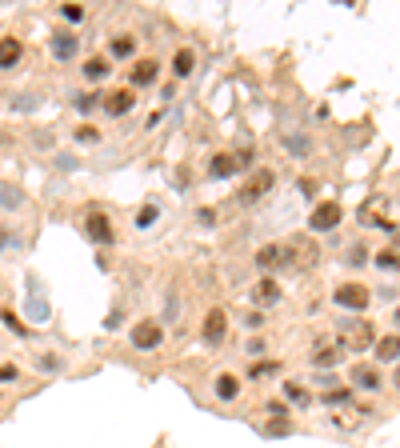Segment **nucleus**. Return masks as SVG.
Returning <instances> with one entry per match:
<instances>
[{
    "label": "nucleus",
    "instance_id": "f257e3e1",
    "mask_svg": "<svg viewBox=\"0 0 400 448\" xmlns=\"http://www.w3.org/2000/svg\"><path fill=\"white\" fill-rule=\"evenodd\" d=\"M373 340H376V332H373V324L364 321V316H356V321H349V324H340V344H344V349L364 352Z\"/></svg>",
    "mask_w": 400,
    "mask_h": 448
},
{
    "label": "nucleus",
    "instance_id": "f03ea898",
    "mask_svg": "<svg viewBox=\"0 0 400 448\" xmlns=\"http://www.w3.org/2000/svg\"><path fill=\"white\" fill-rule=\"evenodd\" d=\"M340 220H344V209L337 200H320L313 209V216H308V228L313 232H332V228H340Z\"/></svg>",
    "mask_w": 400,
    "mask_h": 448
},
{
    "label": "nucleus",
    "instance_id": "7ed1b4c3",
    "mask_svg": "<svg viewBox=\"0 0 400 448\" xmlns=\"http://www.w3.org/2000/svg\"><path fill=\"white\" fill-rule=\"evenodd\" d=\"M161 344H164L161 321H140V324H132V349L152 352V349H161Z\"/></svg>",
    "mask_w": 400,
    "mask_h": 448
},
{
    "label": "nucleus",
    "instance_id": "20e7f679",
    "mask_svg": "<svg viewBox=\"0 0 400 448\" xmlns=\"http://www.w3.org/2000/svg\"><path fill=\"white\" fill-rule=\"evenodd\" d=\"M85 232H88V240H96V244H113V240H116L113 220H108V212H104V209H92L85 216Z\"/></svg>",
    "mask_w": 400,
    "mask_h": 448
},
{
    "label": "nucleus",
    "instance_id": "39448f33",
    "mask_svg": "<svg viewBox=\"0 0 400 448\" xmlns=\"http://www.w3.org/2000/svg\"><path fill=\"white\" fill-rule=\"evenodd\" d=\"M225 336H228V312L225 309H208V316H204V328H200V340L204 344H225Z\"/></svg>",
    "mask_w": 400,
    "mask_h": 448
},
{
    "label": "nucleus",
    "instance_id": "423d86ee",
    "mask_svg": "<svg viewBox=\"0 0 400 448\" xmlns=\"http://www.w3.org/2000/svg\"><path fill=\"white\" fill-rule=\"evenodd\" d=\"M332 300H337L340 309L364 312V309H368V300H373V292H368L364 285H340L337 292H332Z\"/></svg>",
    "mask_w": 400,
    "mask_h": 448
},
{
    "label": "nucleus",
    "instance_id": "0eeeda50",
    "mask_svg": "<svg viewBox=\"0 0 400 448\" xmlns=\"http://www.w3.org/2000/svg\"><path fill=\"white\" fill-rule=\"evenodd\" d=\"M268 188H273V173L264 168V173H256V176L249 180V185L240 188V192H237V200H240V204H256V200H261L264 192H268Z\"/></svg>",
    "mask_w": 400,
    "mask_h": 448
},
{
    "label": "nucleus",
    "instance_id": "6e6552de",
    "mask_svg": "<svg viewBox=\"0 0 400 448\" xmlns=\"http://www.w3.org/2000/svg\"><path fill=\"white\" fill-rule=\"evenodd\" d=\"M100 104H104L108 116H125V112H132V104H137V92H132V88H116V92H108Z\"/></svg>",
    "mask_w": 400,
    "mask_h": 448
},
{
    "label": "nucleus",
    "instance_id": "1a4fd4ad",
    "mask_svg": "<svg viewBox=\"0 0 400 448\" xmlns=\"http://www.w3.org/2000/svg\"><path fill=\"white\" fill-rule=\"evenodd\" d=\"M276 300H280V280H273V276L256 280V288H252V304L268 309V304H276Z\"/></svg>",
    "mask_w": 400,
    "mask_h": 448
},
{
    "label": "nucleus",
    "instance_id": "9d476101",
    "mask_svg": "<svg viewBox=\"0 0 400 448\" xmlns=\"http://www.w3.org/2000/svg\"><path fill=\"white\" fill-rule=\"evenodd\" d=\"M352 385L364 388V392H380V373L376 368H368V364H352Z\"/></svg>",
    "mask_w": 400,
    "mask_h": 448
},
{
    "label": "nucleus",
    "instance_id": "9b49d317",
    "mask_svg": "<svg viewBox=\"0 0 400 448\" xmlns=\"http://www.w3.org/2000/svg\"><path fill=\"white\" fill-rule=\"evenodd\" d=\"M25 56V44L16 37H0V68H16Z\"/></svg>",
    "mask_w": 400,
    "mask_h": 448
},
{
    "label": "nucleus",
    "instance_id": "f8f14e48",
    "mask_svg": "<svg viewBox=\"0 0 400 448\" xmlns=\"http://www.w3.org/2000/svg\"><path fill=\"white\" fill-rule=\"evenodd\" d=\"M213 392H216V400H225V404H228V400H237V397H240V376L220 373V376L213 380Z\"/></svg>",
    "mask_w": 400,
    "mask_h": 448
},
{
    "label": "nucleus",
    "instance_id": "ddd939ff",
    "mask_svg": "<svg viewBox=\"0 0 400 448\" xmlns=\"http://www.w3.org/2000/svg\"><path fill=\"white\" fill-rule=\"evenodd\" d=\"M156 76H161V64H156V61H137L128 80H132V88H144V85H152Z\"/></svg>",
    "mask_w": 400,
    "mask_h": 448
},
{
    "label": "nucleus",
    "instance_id": "4468645a",
    "mask_svg": "<svg viewBox=\"0 0 400 448\" xmlns=\"http://www.w3.org/2000/svg\"><path fill=\"white\" fill-rule=\"evenodd\" d=\"M280 264H285V249H280V244H264V249H256V268L273 273V268H280Z\"/></svg>",
    "mask_w": 400,
    "mask_h": 448
},
{
    "label": "nucleus",
    "instance_id": "2eb2a0df",
    "mask_svg": "<svg viewBox=\"0 0 400 448\" xmlns=\"http://www.w3.org/2000/svg\"><path fill=\"white\" fill-rule=\"evenodd\" d=\"M396 352H400L396 332H388L385 340H376V361H380V364H396Z\"/></svg>",
    "mask_w": 400,
    "mask_h": 448
},
{
    "label": "nucleus",
    "instance_id": "dca6fc26",
    "mask_svg": "<svg viewBox=\"0 0 400 448\" xmlns=\"http://www.w3.org/2000/svg\"><path fill=\"white\" fill-rule=\"evenodd\" d=\"M108 56H116V61L137 56V37H113L108 40Z\"/></svg>",
    "mask_w": 400,
    "mask_h": 448
},
{
    "label": "nucleus",
    "instance_id": "f3484780",
    "mask_svg": "<svg viewBox=\"0 0 400 448\" xmlns=\"http://www.w3.org/2000/svg\"><path fill=\"white\" fill-rule=\"evenodd\" d=\"M108 73H113V61H108V56H100V52H96V56H88V61H85V76H88V80H104Z\"/></svg>",
    "mask_w": 400,
    "mask_h": 448
},
{
    "label": "nucleus",
    "instance_id": "a211bd4d",
    "mask_svg": "<svg viewBox=\"0 0 400 448\" xmlns=\"http://www.w3.org/2000/svg\"><path fill=\"white\" fill-rule=\"evenodd\" d=\"M232 173H237L232 152H216L213 161H208V176H216V180H220V176H232Z\"/></svg>",
    "mask_w": 400,
    "mask_h": 448
},
{
    "label": "nucleus",
    "instance_id": "6ab92c4d",
    "mask_svg": "<svg viewBox=\"0 0 400 448\" xmlns=\"http://www.w3.org/2000/svg\"><path fill=\"white\" fill-rule=\"evenodd\" d=\"M52 56H56V61H68V56H76V37H68V32H56V37H52Z\"/></svg>",
    "mask_w": 400,
    "mask_h": 448
},
{
    "label": "nucleus",
    "instance_id": "aec40b11",
    "mask_svg": "<svg viewBox=\"0 0 400 448\" xmlns=\"http://www.w3.org/2000/svg\"><path fill=\"white\" fill-rule=\"evenodd\" d=\"M192 68H196V56H192V49H176V56H173V73L185 80V76H192Z\"/></svg>",
    "mask_w": 400,
    "mask_h": 448
},
{
    "label": "nucleus",
    "instance_id": "412c9836",
    "mask_svg": "<svg viewBox=\"0 0 400 448\" xmlns=\"http://www.w3.org/2000/svg\"><path fill=\"white\" fill-rule=\"evenodd\" d=\"M308 361H313V368H332V364H340V349H328V344L320 349V344H316V352Z\"/></svg>",
    "mask_w": 400,
    "mask_h": 448
},
{
    "label": "nucleus",
    "instance_id": "4be33fe9",
    "mask_svg": "<svg viewBox=\"0 0 400 448\" xmlns=\"http://www.w3.org/2000/svg\"><path fill=\"white\" fill-rule=\"evenodd\" d=\"M156 220H161V204H156V200L140 204V212H137V228H152Z\"/></svg>",
    "mask_w": 400,
    "mask_h": 448
},
{
    "label": "nucleus",
    "instance_id": "5701e85b",
    "mask_svg": "<svg viewBox=\"0 0 400 448\" xmlns=\"http://www.w3.org/2000/svg\"><path fill=\"white\" fill-rule=\"evenodd\" d=\"M0 324H8V332H13V336H32V328L20 324V316H16L13 309H0Z\"/></svg>",
    "mask_w": 400,
    "mask_h": 448
},
{
    "label": "nucleus",
    "instance_id": "b1692460",
    "mask_svg": "<svg viewBox=\"0 0 400 448\" xmlns=\"http://www.w3.org/2000/svg\"><path fill=\"white\" fill-rule=\"evenodd\" d=\"M0 204H4V209H20V204H25V192L13 188V185H0Z\"/></svg>",
    "mask_w": 400,
    "mask_h": 448
},
{
    "label": "nucleus",
    "instance_id": "393cba45",
    "mask_svg": "<svg viewBox=\"0 0 400 448\" xmlns=\"http://www.w3.org/2000/svg\"><path fill=\"white\" fill-rule=\"evenodd\" d=\"M288 400H292V404H300V409H304V404H308V392H304V385H285V404Z\"/></svg>",
    "mask_w": 400,
    "mask_h": 448
},
{
    "label": "nucleus",
    "instance_id": "a878e982",
    "mask_svg": "<svg viewBox=\"0 0 400 448\" xmlns=\"http://www.w3.org/2000/svg\"><path fill=\"white\" fill-rule=\"evenodd\" d=\"M376 268H380V273H396V249L376 252Z\"/></svg>",
    "mask_w": 400,
    "mask_h": 448
},
{
    "label": "nucleus",
    "instance_id": "bb28decb",
    "mask_svg": "<svg viewBox=\"0 0 400 448\" xmlns=\"http://www.w3.org/2000/svg\"><path fill=\"white\" fill-rule=\"evenodd\" d=\"M100 100H104L100 92H80V97H76V112H92Z\"/></svg>",
    "mask_w": 400,
    "mask_h": 448
},
{
    "label": "nucleus",
    "instance_id": "cd10ccee",
    "mask_svg": "<svg viewBox=\"0 0 400 448\" xmlns=\"http://www.w3.org/2000/svg\"><path fill=\"white\" fill-rule=\"evenodd\" d=\"M76 140H80V144H96V140H100V128L96 125H80V128H76Z\"/></svg>",
    "mask_w": 400,
    "mask_h": 448
},
{
    "label": "nucleus",
    "instance_id": "c85d7f7f",
    "mask_svg": "<svg viewBox=\"0 0 400 448\" xmlns=\"http://www.w3.org/2000/svg\"><path fill=\"white\" fill-rule=\"evenodd\" d=\"M276 368H280L276 361H264V364H256V361H252V364H249V376H252V380H261V376L276 373Z\"/></svg>",
    "mask_w": 400,
    "mask_h": 448
},
{
    "label": "nucleus",
    "instance_id": "c756f323",
    "mask_svg": "<svg viewBox=\"0 0 400 448\" xmlns=\"http://www.w3.org/2000/svg\"><path fill=\"white\" fill-rule=\"evenodd\" d=\"M320 400H325V404H349V400H352V388H332V392H325Z\"/></svg>",
    "mask_w": 400,
    "mask_h": 448
},
{
    "label": "nucleus",
    "instance_id": "7c9ffc66",
    "mask_svg": "<svg viewBox=\"0 0 400 448\" xmlns=\"http://www.w3.org/2000/svg\"><path fill=\"white\" fill-rule=\"evenodd\" d=\"M288 152H308V137H285Z\"/></svg>",
    "mask_w": 400,
    "mask_h": 448
},
{
    "label": "nucleus",
    "instance_id": "2f4dec72",
    "mask_svg": "<svg viewBox=\"0 0 400 448\" xmlns=\"http://www.w3.org/2000/svg\"><path fill=\"white\" fill-rule=\"evenodd\" d=\"M264 412H268V416H288V404H285V400H268Z\"/></svg>",
    "mask_w": 400,
    "mask_h": 448
},
{
    "label": "nucleus",
    "instance_id": "473e14b6",
    "mask_svg": "<svg viewBox=\"0 0 400 448\" xmlns=\"http://www.w3.org/2000/svg\"><path fill=\"white\" fill-rule=\"evenodd\" d=\"M364 256H368V252H364L361 244H352V252H349V264H352V268H361V264H368Z\"/></svg>",
    "mask_w": 400,
    "mask_h": 448
},
{
    "label": "nucleus",
    "instance_id": "72a5a7b5",
    "mask_svg": "<svg viewBox=\"0 0 400 448\" xmlns=\"http://www.w3.org/2000/svg\"><path fill=\"white\" fill-rule=\"evenodd\" d=\"M61 13H64V20H73V25L85 20V8H80V4H68V8H61Z\"/></svg>",
    "mask_w": 400,
    "mask_h": 448
},
{
    "label": "nucleus",
    "instance_id": "f704fd0d",
    "mask_svg": "<svg viewBox=\"0 0 400 448\" xmlns=\"http://www.w3.org/2000/svg\"><path fill=\"white\" fill-rule=\"evenodd\" d=\"M16 376H20V373H16L13 364H0V385H13Z\"/></svg>",
    "mask_w": 400,
    "mask_h": 448
}]
</instances>
